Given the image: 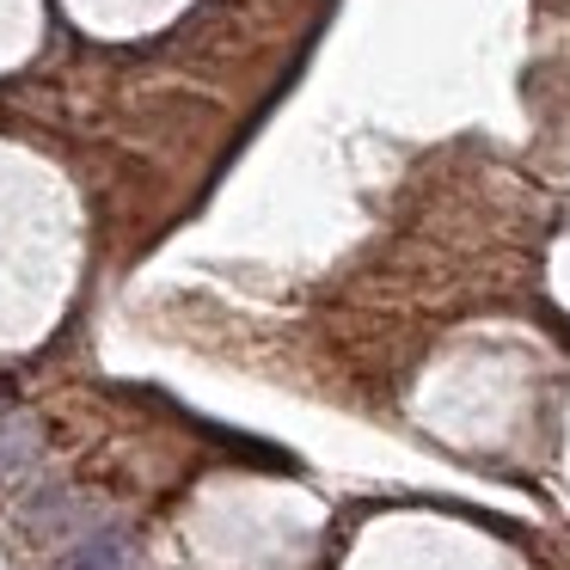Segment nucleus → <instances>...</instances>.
Returning <instances> with one entry per match:
<instances>
[{"label": "nucleus", "mask_w": 570, "mask_h": 570, "mask_svg": "<svg viewBox=\"0 0 570 570\" xmlns=\"http://www.w3.org/2000/svg\"><path fill=\"white\" fill-rule=\"evenodd\" d=\"M75 570H117V546H105V540L87 546V552L75 558Z\"/></svg>", "instance_id": "f257e3e1"}]
</instances>
